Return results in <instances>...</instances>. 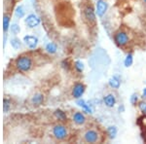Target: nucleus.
<instances>
[{
	"label": "nucleus",
	"mask_w": 146,
	"mask_h": 144,
	"mask_svg": "<svg viewBox=\"0 0 146 144\" xmlns=\"http://www.w3.org/2000/svg\"><path fill=\"white\" fill-rule=\"evenodd\" d=\"M15 65L21 72H28L32 67V60L28 56H21L16 60Z\"/></svg>",
	"instance_id": "obj_1"
},
{
	"label": "nucleus",
	"mask_w": 146,
	"mask_h": 144,
	"mask_svg": "<svg viewBox=\"0 0 146 144\" xmlns=\"http://www.w3.org/2000/svg\"><path fill=\"white\" fill-rule=\"evenodd\" d=\"M53 134L58 140H63V139L66 138L68 133L66 127L64 126H62V125H56V126L53 127Z\"/></svg>",
	"instance_id": "obj_2"
},
{
	"label": "nucleus",
	"mask_w": 146,
	"mask_h": 144,
	"mask_svg": "<svg viewBox=\"0 0 146 144\" xmlns=\"http://www.w3.org/2000/svg\"><path fill=\"white\" fill-rule=\"evenodd\" d=\"M40 23H41V20L37 15L35 14H29L27 15V17L25 19V23L27 25V27L29 28H35L37 27H39Z\"/></svg>",
	"instance_id": "obj_3"
},
{
	"label": "nucleus",
	"mask_w": 146,
	"mask_h": 144,
	"mask_svg": "<svg viewBox=\"0 0 146 144\" xmlns=\"http://www.w3.org/2000/svg\"><path fill=\"white\" fill-rule=\"evenodd\" d=\"M114 41H115V43L120 47L126 46V45L129 43V36L126 32L118 31L114 35Z\"/></svg>",
	"instance_id": "obj_4"
},
{
	"label": "nucleus",
	"mask_w": 146,
	"mask_h": 144,
	"mask_svg": "<svg viewBox=\"0 0 146 144\" xmlns=\"http://www.w3.org/2000/svg\"><path fill=\"white\" fill-rule=\"evenodd\" d=\"M108 10V4L104 0H98L96 5V14L98 17H103Z\"/></svg>",
	"instance_id": "obj_5"
},
{
	"label": "nucleus",
	"mask_w": 146,
	"mask_h": 144,
	"mask_svg": "<svg viewBox=\"0 0 146 144\" xmlns=\"http://www.w3.org/2000/svg\"><path fill=\"white\" fill-rule=\"evenodd\" d=\"M86 91V86L83 83H76L72 88V96L75 100H78L83 96Z\"/></svg>",
	"instance_id": "obj_6"
},
{
	"label": "nucleus",
	"mask_w": 146,
	"mask_h": 144,
	"mask_svg": "<svg viewBox=\"0 0 146 144\" xmlns=\"http://www.w3.org/2000/svg\"><path fill=\"white\" fill-rule=\"evenodd\" d=\"M23 43L25 44V46L27 47L28 49H31L33 50L37 47V45L39 43V39L37 38L34 35H25L23 37Z\"/></svg>",
	"instance_id": "obj_7"
},
{
	"label": "nucleus",
	"mask_w": 146,
	"mask_h": 144,
	"mask_svg": "<svg viewBox=\"0 0 146 144\" xmlns=\"http://www.w3.org/2000/svg\"><path fill=\"white\" fill-rule=\"evenodd\" d=\"M84 139L88 143H96L98 139V133L94 129H89L85 133Z\"/></svg>",
	"instance_id": "obj_8"
},
{
	"label": "nucleus",
	"mask_w": 146,
	"mask_h": 144,
	"mask_svg": "<svg viewBox=\"0 0 146 144\" xmlns=\"http://www.w3.org/2000/svg\"><path fill=\"white\" fill-rule=\"evenodd\" d=\"M84 15H85V18H86V20L88 21L90 23H96V14L95 10H94L92 7L88 6L85 8L84 10Z\"/></svg>",
	"instance_id": "obj_9"
},
{
	"label": "nucleus",
	"mask_w": 146,
	"mask_h": 144,
	"mask_svg": "<svg viewBox=\"0 0 146 144\" xmlns=\"http://www.w3.org/2000/svg\"><path fill=\"white\" fill-rule=\"evenodd\" d=\"M76 104L79 106V107L82 108V110L84 111L85 113H88V114H92V113L94 112L93 111V108H92V106L90 105V103H88L86 100H83V98H78V100H76Z\"/></svg>",
	"instance_id": "obj_10"
},
{
	"label": "nucleus",
	"mask_w": 146,
	"mask_h": 144,
	"mask_svg": "<svg viewBox=\"0 0 146 144\" xmlns=\"http://www.w3.org/2000/svg\"><path fill=\"white\" fill-rule=\"evenodd\" d=\"M116 101H117L116 98H115V96L112 94H107V96H105L104 98H103V103L105 104V106H107V107H109V108L114 107L115 104H116Z\"/></svg>",
	"instance_id": "obj_11"
},
{
	"label": "nucleus",
	"mask_w": 146,
	"mask_h": 144,
	"mask_svg": "<svg viewBox=\"0 0 146 144\" xmlns=\"http://www.w3.org/2000/svg\"><path fill=\"white\" fill-rule=\"evenodd\" d=\"M72 119H73V122H74L76 125H78V126L84 125L85 122H86V117H85V115L82 112H76V113H74V115H73Z\"/></svg>",
	"instance_id": "obj_12"
},
{
	"label": "nucleus",
	"mask_w": 146,
	"mask_h": 144,
	"mask_svg": "<svg viewBox=\"0 0 146 144\" xmlns=\"http://www.w3.org/2000/svg\"><path fill=\"white\" fill-rule=\"evenodd\" d=\"M108 85L111 87L112 89H119L120 86H121V80L120 78L117 76V75H114L108 80Z\"/></svg>",
	"instance_id": "obj_13"
},
{
	"label": "nucleus",
	"mask_w": 146,
	"mask_h": 144,
	"mask_svg": "<svg viewBox=\"0 0 146 144\" xmlns=\"http://www.w3.org/2000/svg\"><path fill=\"white\" fill-rule=\"evenodd\" d=\"M44 101V96L42 94H35L31 98V103L33 104L34 106H39L43 103Z\"/></svg>",
	"instance_id": "obj_14"
},
{
	"label": "nucleus",
	"mask_w": 146,
	"mask_h": 144,
	"mask_svg": "<svg viewBox=\"0 0 146 144\" xmlns=\"http://www.w3.org/2000/svg\"><path fill=\"white\" fill-rule=\"evenodd\" d=\"M10 45L11 47L14 49V50H20L22 48V45H23V42L21 41L18 37H12L10 39Z\"/></svg>",
	"instance_id": "obj_15"
},
{
	"label": "nucleus",
	"mask_w": 146,
	"mask_h": 144,
	"mask_svg": "<svg viewBox=\"0 0 146 144\" xmlns=\"http://www.w3.org/2000/svg\"><path fill=\"white\" fill-rule=\"evenodd\" d=\"M45 50L47 51V53L51 54V55H54V54H56V51H58V46H56V44L54 43V42H49V43L46 45Z\"/></svg>",
	"instance_id": "obj_16"
},
{
	"label": "nucleus",
	"mask_w": 146,
	"mask_h": 144,
	"mask_svg": "<svg viewBox=\"0 0 146 144\" xmlns=\"http://www.w3.org/2000/svg\"><path fill=\"white\" fill-rule=\"evenodd\" d=\"M25 16V9L23 5L17 6L15 9V17L18 19H23Z\"/></svg>",
	"instance_id": "obj_17"
},
{
	"label": "nucleus",
	"mask_w": 146,
	"mask_h": 144,
	"mask_svg": "<svg viewBox=\"0 0 146 144\" xmlns=\"http://www.w3.org/2000/svg\"><path fill=\"white\" fill-rule=\"evenodd\" d=\"M117 133H118V129H117L116 126H110L107 127V134L110 139L116 138Z\"/></svg>",
	"instance_id": "obj_18"
},
{
	"label": "nucleus",
	"mask_w": 146,
	"mask_h": 144,
	"mask_svg": "<svg viewBox=\"0 0 146 144\" xmlns=\"http://www.w3.org/2000/svg\"><path fill=\"white\" fill-rule=\"evenodd\" d=\"M11 20L10 17L8 15H4L3 16V31L4 33H7L8 30L10 29V25H11Z\"/></svg>",
	"instance_id": "obj_19"
},
{
	"label": "nucleus",
	"mask_w": 146,
	"mask_h": 144,
	"mask_svg": "<svg viewBox=\"0 0 146 144\" xmlns=\"http://www.w3.org/2000/svg\"><path fill=\"white\" fill-rule=\"evenodd\" d=\"M54 115H55V117L58 120H60V121H65V120L67 119V116H66V114H65V112L62 111V109H56L55 112H54Z\"/></svg>",
	"instance_id": "obj_20"
},
{
	"label": "nucleus",
	"mask_w": 146,
	"mask_h": 144,
	"mask_svg": "<svg viewBox=\"0 0 146 144\" xmlns=\"http://www.w3.org/2000/svg\"><path fill=\"white\" fill-rule=\"evenodd\" d=\"M133 63V54H128L125 58V60H124V65L125 67H131Z\"/></svg>",
	"instance_id": "obj_21"
},
{
	"label": "nucleus",
	"mask_w": 146,
	"mask_h": 144,
	"mask_svg": "<svg viewBox=\"0 0 146 144\" xmlns=\"http://www.w3.org/2000/svg\"><path fill=\"white\" fill-rule=\"evenodd\" d=\"M10 31L11 33L13 35H15V36H17V35L21 32V27L20 25H18V23H13L12 25H10Z\"/></svg>",
	"instance_id": "obj_22"
},
{
	"label": "nucleus",
	"mask_w": 146,
	"mask_h": 144,
	"mask_svg": "<svg viewBox=\"0 0 146 144\" xmlns=\"http://www.w3.org/2000/svg\"><path fill=\"white\" fill-rule=\"evenodd\" d=\"M74 67H75V69H76L77 72L81 73V72H83L85 66H84V63L82 62L81 60H76L74 62Z\"/></svg>",
	"instance_id": "obj_23"
},
{
	"label": "nucleus",
	"mask_w": 146,
	"mask_h": 144,
	"mask_svg": "<svg viewBox=\"0 0 146 144\" xmlns=\"http://www.w3.org/2000/svg\"><path fill=\"white\" fill-rule=\"evenodd\" d=\"M11 108V101L8 98H4L3 100V111L4 113H8Z\"/></svg>",
	"instance_id": "obj_24"
},
{
	"label": "nucleus",
	"mask_w": 146,
	"mask_h": 144,
	"mask_svg": "<svg viewBox=\"0 0 146 144\" xmlns=\"http://www.w3.org/2000/svg\"><path fill=\"white\" fill-rule=\"evenodd\" d=\"M129 101H131V103L133 105H135L136 103L138 102V94H133L131 96V98H129Z\"/></svg>",
	"instance_id": "obj_25"
},
{
	"label": "nucleus",
	"mask_w": 146,
	"mask_h": 144,
	"mask_svg": "<svg viewBox=\"0 0 146 144\" xmlns=\"http://www.w3.org/2000/svg\"><path fill=\"white\" fill-rule=\"evenodd\" d=\"M138 107H139L140 111L143 113V114H146V102L145 101H141V102H139Z\"/></svg>",
	"instance_id": "obj_26"
},
{
	"label": "nucleus",
	"mask_w": 146,
	"mask_h": 144,
	"mask_svg": "<svg viewBox=\"0 0 146 144\" xmlns=\"http://www.w3.org/2000/svg\"><path fill=\"white\" fill-rule=\"evenodd\" d=\"M62 67H64V68H66V69L68 70L69 69V64H68V62L66 60H64V61H62Z\"/></svg>",
	"instance_id": "obj_27"
},
{
	"label": "nucleus",
	"mask_w": 146,
	"mask_h": 144,
	"mask_svg": "<svg viewBox=\"0 0 146 144\" xmlns=\"http://www.w3.org/2000/svg\"><path fill=\"white\" fill-rule=\"evenodd\" d=\"M142 98H146V88L143 89V92H142Z\"/></svg>",
	"instance_id": "obj_28"
},
{
	"label": "nucleus",
	"mask_w": 146,
	"mask_h": 144,
	"mask_svg": "<svg viewBox=\"0 0 146 144\" xmlns=\"http://www.w3.org/2000/svg\"><path fill=\"white\" fill-rule=\"evenodd\" d=\"M143 1H144V3H146V0H143Z\"/></svg>",
	"instance_id": "obj_29"
}]
</instances>
